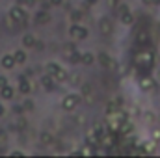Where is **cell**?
I'll return each mask as SVG.
<instances>
[{
  "label": "cell",
  "mask_w": 160,
  "mask_h": 158,
  "mask_svg": "<svg viewBox=\"0 0 160 158\" xmlns=\"http://www.w3.org/2000/svg\"><path fill=\"white\" fill-rule=\"evenodd\" d=\"M80 99H82V97H80L78 93H71V95H67V97L62 101V106H63V110H67V112L75 110V108L78 106Z\"/></svg>",
  "instance_id": "6da1fadb"
},
{
  "label": "cell",
  "mask_w": 160,
  "mask_h": 158,
  "mask_svg": "<svg viewBox=\"0 0 160 158\" xmlns=\"http://www.w3.org/2000/svg\"><path fill=\"white\" fill-rule=\"evenodd\" d=\"M88 28H84V26H80V24H73L71 28H69V36L73 37V39H86L88 37Z\"/></svg>",
  "instance_id": "7a4b0ae2"
},
{
  "label": "cell",
  "mask_w": 160,
  "mask_h": 158,
  "mask_svg": "<svg viewBox=\"0 0 160 158\" xmlns=\"http://www.w3.org/2000/svg\"><path fill=\"white\" fill-rule=\"evenodd\" d=\"M9 17L15 21V22H24L26 21V11L21 7V6H13L9 9Z\"/></svg>",
  "instance_id": "3957f363"
},
{
  "label": "cell",
  "mask_w": 160,
  "mask_h": 158,
  "mask_svg": "<svg viewBox=\"0 0 160 158\" xmlns=\"http://www.w3.org/2000/svg\"><path fill=\"white\" fill-rule=\"evenodd\" d=\"M97 60H99V63H101L104 69H116V67H118V63H116L108 54H104V52H101V54L97 56Z\"/></svg>",
  "instance_id": "277c9868"
},
{
  "label": "cell",
  "mask_w": 160,
  "mask_h": 158,
  "mask_svg": "<svg viewBox=\"0 0 160 158\" xmlns=\"http://www.w3.org/2000/svg\"><path fill=\"white\" fill-rule=\"evenodd\" d=\"M0 65L4 67V69H13L17 63H15V58H13V54H4L2 56V60H0Z\"/></svg>",
  "instance_id": "5b68a950"
},
{
  "label": "cell",
  "mask_w": 160,
  "mask_h": 158,
  "mask_svg": "<svg viewBox=\"0 0 160 158\" xmlns=\"http://www.w3.org/2000/svg\"><path fill=\"white\" fill-rule=\"evenodd\" d=\"M19 91H21L22 95H28V93L32 91V86H30V82L24 78V77H21V78H19Z\"/></svg>",
  "instance_id": "8992f818"
},
{
  "label": "cell",
  "mask_w": 160,
  "mask_h": 158,
  "mask_svg": "<svg viewBox=\"0 0 160 158\" xmlns=\"http://www.w3.org/2000/svg\"><path fill=\"white\" fill-rule=\"evenodd\" d=\"M13 95H15V91H13V87L11 86H4V87H0V97L2 99H6V101H9V99H13Z\"/></svg>",
  "instance_id": "52a82bcc"
},
{
  "label": "cell",
  "mask_w": 160,
  "mask_h": 158,
  "mask_svg": "<svg viewBox=\"0 0 160 158\" xmlns=\"http://www.w3.org/2000/svg\"><path fill=\"white\" fill-rule=\"evenodd\" d=\"M140 87L145 89V91H149V89L155 87V80L151 78V77H143V78L140 80Z\"/></svg>",
  "instance_id": "ba28073f"
},
{
  "label": "cell",
  "mask_w": 160,
  "mask_h": 158,
  "mask_svg": "<svg viewBox=\"0 0 160 158\" xmlns=\"http://www.w3.org/2000/svg\"><path fill=\"white\" fill-rule=\"evenodd\" d=\"M147 43H149V34H147L145 30H140L138 36H136V45L143 47V45H147Z\"/></svg>",
  "instance_id": "9c48e42d"
},
{
  "label": "cell",
  "mask_w": 160,
  "mask_h": 158,
  "mask_svg": "<svg viewBox=\"0 0 160 158\" xmlns=\"http://www.w3.org/2000/svg\"><path fill=\"white\" fill-rule=\"evenodd\" d=\"M48 21H50V15L47 13V9H43L36 15V24H47Z\"/></svg>",
  "instance_id": "30bf717a"
},
{
  "label": "cell",
  "mask_w": 160,
  "mask_h": 158,
  "mask_svg": "<svg viewBox=\"0 0 160 158\" xmlns=\"http://www.w3.org/2000/svg\"><path fill=\"white\" fill-rule=\"evenodd\" d=\"M132 128H134V125H132L130 121H127V119L119 125V132H121V134H125V136H127V134H130V132H132Z\"/></svg>",
  "instance_id": "8fae6325"
},
{
  "label": "cell",
  "mask_w": 160,
  "mask_h": 158,
  "mask_svg": "<svg viewBox=\"0 0 160 158\" xmlns=\"http://www.w3.org/2000/svg\"><path fill=\"white\" fill-rule=\"evenodd\" d=\"M80 62H82L84 65H91V63L95 62V58H93L91 52H82V54H80Z\"/></svg>",
  "instance_id": "7c38bea8"
},
{
  "label": "cell",
  "mask_w": 160,
  "mask_h": 158,
  "mask_svg": "<svg viewBox=\"0 0 160 158\" xmlns=\"http://www.w3.org/2000/svg\"><path fill=\"white\" fill-rule=\"evenodd\" d=\"M119 17H121V24H125V26H130V24L134 22V17H132V13H130V11L123 13V15H119Z\"/></svg>",
  "instance_id": "4fadbf2b"
},
{
  "label": "cell",
  "mask_w": 160,
  "mask_h": 158,
  "mask_svg": "<svg viewBox=\"0 0 160 158\" xmlns=\"http://www.w3.org/2000/svg\"><path fill=\"white\" fill-rule=\"evenodd\" d=\"M41 84H43L47 89H52V87H54V77H50V75L47 73V75L41 78Z\"/></svg>",
  "instance_id": "5bb4252c"
},
{
  "label": "cell",
  "mask_w": 160,
  "mask_h": 158,
  "mask_svg": "<svg viewBox=\"0 0 160 158\" xmlns=\"http://www.w3.org/2000/svg\"><path fill=\"white\" fill-rule=\"evenodd\" d=\"M13 58H15V63H24L26 62V52L24 50H15Z\"/></svg>",
  "instance_id": "9a60e30c"
},
{
  "label": "cell",
  "mask_w": 160,
  "mask_h": 158,
  "mask_svg": "<svg viewBox=\"0 0 160 158\" xmlns=\"http://www.w3.org/2000/svg\"><path fill=\"white\" fill-rule=\"evenodd\" d=\"M86 143H88V145H91V147H93V145H99V138H97V134H95L93 130L86 136Z\"/></svg>",
  "instance_id": "2e32d148"
},
{
  "label": "cell",
  "mask_w": 160,
  "mask_h": 158,
  "mask_svg": "<svg viewBox=\"0 0 160 158\" xmlns=\"http://www.w3.org/2000/svg\"><path fill=\"white\" fill-rule=\"evenodd\" d=\"M22 45H24V47H28V48L36 47V37H34L32 34H26V36L22 37Z\"/></svg>",
  "instance_id": "e0dca14e"
},
{
  "label": "cell",
  "mask_w": 160,
  "mask_h": 158,
  "mask_svg": "<svg viewBox=\"0 0 160 158\" xmlns=\"http://www.w3.org/2000/svg\"><path fill=\"white\" fill-rule=\"evenodd\" d=\"M45 69H47V73H48L50 77H54V75L58 73V69H60V65H58V63H54V62H48Z\"/></svg>",
  "instance_id": "ac0fdd59"
},
{
  "label": "cell",
  "mask_w": 160,
  "mask_h": 158,
  "mask_svg": "<svg viewBox=\"0 0 160 158\" xmlns=\"http://www.w3.org/2000/svg\"><path fill=\"white\" fill-rule=\"evenodd\" d=\"M54 80H56V82H65V80H67V71H65L63 67H60L58 73L54 75Z\"/></svg>",
  "instance_id": "d6986e66"
},
{
  "label": "cell",
  "mask_w": 160,
  "mask_h": 158,
  "mask_svg": "<svg viewBox=\"0 0 160 158\" xmlns=\"http://www.w3.org/2000/svg\"><path fill=\"white\" fill-rule=\"evenodd\" d=\"M93 132H95V134H97V138L101 140V138H102V136H104V134H106L108 130H106V125H102V126H101V125H95Z\"/></svg>",
  "instance_id": "ffe728a7"
},
{
  "label": "cell",
  "mask_w": 160,
  "mask_h": 158,
  "mask_svg": "<svg viewBox=\"0 0 160 158\" xmlns=\"http://www.w3.org/2000/svg\"><path fill=\"white\" fill-rule=\"evenodd\" d=\"M110 30H112L110 21H108V19H104V21L101 22V32H102V34H110Z\"/></svg>",
  "instance_id": "44dd1931"
},
{
  "label": "cell",
  "mask_w": 160,
  "mask_h": 158,
  "mask_svg": "<svg viewBox=\"0 0 160 158\" xmlns=\"http://www.w3.org/2000/svg\"><path fill=\"white\" fill-rule=\"evenodd\" d=\"M67 60H69L71 63H78L80 62V52H77V50L71 52V56H67Z\"/></svg>",
  "instance_id": "7402d4cb"
},
{
  "label": "cell",
  "mask_w": 160,
  "mask_h": 158,
  "mask_svg": "<svg viewBox=\"0 0 160 158\" xmlns=\"http://www.w3.org/2000/svg\"><path fill=\"white\" fill-rule=\"evenodd\" d=\"M41 141H43L45 145H50V143H52V136H50L48 132H43V134H41Z\"/></svg>",
  "instance_id": "603a6c76"
},
{
  "label": "cell",
  "mask_w": 160,
  "mask_h": 158,
  "mask_svg": "<svg viewBox=\"0 0 160 158\" xmlns=\"http://www.w3.org/2000/svg\"><path fill=\"white\" fill-rule=\"evenodd\" d=\"M127 11H128V6H125V4H123V6H119V15L127 13Z\"/></svg>",
  "instance_id": "cb8c5ba5"
},
{
  "label": "cell",
  "mask_w": 160,
  "mask_h": 158,
  "mask_svg": "<svg viewBox=\"0 0 160 158\" xmlns=\"http://www.w3.org/2000/svg\"><path fill=\"white\" fill-rule=\"evenodd\" d=\"M6 84H8V78L6 77H0V87H4Z\"/></svg>",
  "instance_id": "d4e9b609"
},
{
  "label": "cell",
  "mask_w": 160,
  "mask_h": 158,
  "mask_svg": "<svg viewBox=\"0 0 160 158\" xmlns=\"http://www.w3.org/2000/svg\"><path fill=\"white\" fill-rule=\"evenodd\" d=\"M11 155H13V156H22V155H24V153H22V151H13V153H11Z\"/></svg>",
  "instance_id": "484cf974"
},
{
  "label": "cell",
  "mask_w": 160,
  "mask_h": 158,
  "mask_svg": "<svg viewBox=\"0 0 160 158\" xmlns=\"http://www.w3.org/2000/svg\"><path fill=\"white\" fill-rule=\"evenodd\" d=\"M62 2H63V0H50V4H52V6H60Z\"/></svg>",
  "instance_id": "4316f807"
},
{
  "label": "cell",
  "mask_w": 160,
  "mask_h": 158,
  "mask_svg": "<svg viewBox=\"0 0 160 158\" xmlns=\"http://www.w3.org/2000/svg\"><path fill=\"white\" fill-rule=\"evenodd\" d=\"M4 114H6V108H4V106H2V104H0V117H2V116H4Z\"/></svg>",
  "instance_id": "83f0119b"
},
{
  "label": "cell",
  "mask_w": 160,
  "mask_h": 158,
  "mask_svg": "<svg viewBox=\"0 0 160 158\" xmlns=\"http://www.w3.org/2000/svg\"><path fill=\"white\" fill-rule=\"evenodd\" d=\"M155 138H157V140L160 138V130H155Z\"/></svg>",
  "instance_id": "f1b7e54d"
},
{
  "label": "cell",
  "mask_w": 160,
  "mask_h": 158,
  "mask_svg": "<svg viewBox=\"0 0 160 158\" xmlns=\"http://www.w3.org/2000/svg\"><path fill=\"white\" fill-rule=\"evenodd\" d=\"M116 2H119V0H110V6H116Z\"/></svg>",
  "instance_id": "f546056e"
},
{
  "label": "cell",
  "mask_w": 160,
  "mask_h": 158,
  "mask_svg": "<svg viewBox=\"0 0 160 158\" xmlns=\"http://www.w3.org/2000/svg\"><path fill=\"white\" fill-rule=\"evenodd\" d=\"M158 78H160V71H158Z\"/></svg>",
  "instance_id": "4dcf8cb0"
}]
</instances>
